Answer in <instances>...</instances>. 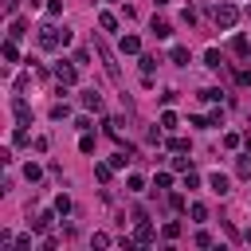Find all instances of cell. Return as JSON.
I'll list each match as a JSON object with an SVG mask.
<instances>
[{"label":"cell","instance_id":"7402d4cb","mask_svg":"<svg viewBox=\"0 0 251 251\" xmlns=\"http://www.w3.org/2000/svg\"><path fill=\"white\" fill-rule=\"evenodd\" d=\"M51 118H55V122H59V118H71V110H67V102H55V106H51Z\"/></svg>","mask_w":251,"mask_h":251},{"label":"cell","instance_id":"d4e9b609","mask_svg":"<svg viewBox=\"0 0 251 251\" xmlns=\"http://www.w3.org/2000/svg\"><path fill=\"white\" fill-rule=\"evenodd\" d=\"M153 67H157V55H141V71L153 75Z\"/></svg>","mask_w":251,"mask_h":251},{"label":"cell","instance_id":"d590c367","mask_svg":"<svg viewBox=\"0 0 251 251\" xmlns=\"http://www.w3.org/2000/svg\"><path fill=\"white\" fill-rule=\"evenodd\" d=\"M184 188H200V176H196V173H192V169H188V173H184Z\"/></svg>","mask_w":251,"mask_h":251},{"label":"cell","instance_id":"30bf717a","mask_svg":"<svg viewBox=\"0 0 251 251\" xmlns=\"http://www.w3.org/2000/svg\"><path fill=\"white\" fill-rule=\"evenodd\" d=\"M231 51H235L239 59H247V55H251V43H247V35H235V39H231Z\"/></svg>","mask_w":251,"mask_h":251},{"label":"cell","instance_id":"9a60e30c","mask_svg":"<svg viewBox=\"0 0 251 251\" xmlns=\"http://www.w3.org/2000/svg\"><path fill=\"white\" fill-rule=\"evenodd\" d=\"M220 63H224V55H220L216 47H208V51H204V67H212V71H216Z\"/></svg>","mask_w":251,"mask_h":251},{"label":"cell","instance_id":"8d00e7d4","mask_svg":"<svg viewBox=\"0 0 251 251\" xmlns=\"http://www.w3.org/2000/svg\"><path fill=\"white\" fill-rule=\"evenodd\" d=\"M196 247H212V235L208 231H196Z\"/></svg>","mask_w":251,"mask_h":251},{"label":"cell","instance_id":"cb8c5ba5","mask_svg":"<svg viewBox=\"0 0 251 251\" xmlns=\"http://www.w3.org/2000/svg\"><path fill=\"white\" fill-rule=\"evenodd\" d=\"M188 212H192V220H196V224H204V220H208V208H204V204H192Z\"/></svg>","mask_w":251,"mask_h":251},{"label":"cell","instance_id":"603a6c76","mask_svg":"<svg viewBox=\"0 0 251 251\" xmlns=\"http://www.w3.org/2000/svg\"><path fill=\"white\" fill-rule=\"evenodd\" d=\"M161 129H176V114H173V110L161 114Z\"/></svg>","mask_w":251,"mask_h":251},{"label":"cell","instance_id":"f546056e","mask_svg":"<svg viewBox=\"0 0 251 251\" xmlns=\"http://www.w3.org/2000/svg\"><path fill=\"white\" fill-rule=\"evenodd\" d=\"M169 208H173V212H184V196L173 192V196H169Z\"/></svg>","mask_w":251,"mask_h":251},{"label":"cell","instance_id":"3957f363","mask_svg":"<svg viewBox=\"0 0 251 251\" xmlns=\"http://www.w3.org/2000/svg\"><path fill=\"white\" fill-rule=\"evenodd\" d=\"M133 243H141V247H145V243H153V224L145 220V212H141V208L133 212Z\"/></svg>","mask_w":251,"mask_h":251},{"label":"cell","instance_id":"83f0119b","mask_svg":"<svg viewBox=\"0 0 251 251\" xmlns=\"http://www.w3.org/2000/svg\"><path fill=\"white\" fill-rule=\"evenodd\" d=\"M235 173H239V176H251V161L239 157V161H235Z\"/></svg>","mask_w":251,"mask_h":251},{"label":"cell","instance_id":"8fae6325","mask_svg":"<svg viewBox=\"0 0 251 251\" xmlns=\"http://www.w3.org/2000/svg\"><path fill=\"white\" fill-rule=\"evenodd\" d=\"M98 27H102V31H114V27H118V16H114V12H98Z\"/></svg>","mask_w":251,"mask_h":251},{"label":"cell","instance_id":"52a82bcc","mask_svg":"<svg viewBox=\"0 0 251 251\" xmlns=\"http://www.w3.org/2000/svg\"><path fill=\"white\" fill-rule=\"evenodd\" d=\"M82 106L94 110V114H102V94H98V90H86V94H82Z\"/></svg>","mask_w":251,"mask_h":251},{"label":"cell","instance_id":"1f68e13d","mask_svg":"<svg viewBox=\"0 0 251 251\" xmlns=\"http://www.w3.org/2000/svg\"><path fill=\"white\" fill-rule=\"evenodd\" d=\"M176 235H180V224L169 220V224H165V239H176Z\"/></svg>","mask_w":251,"mask_h":251},{"label":"cell","instance_id":"e575fe53","mask_svg":"<svg viewBox=\"0 0 251 251\" xmlns=\"http://www.w3.org/2000/svg\"><path fill=\"white\" fill-rule=\"evenodd\" d=\"M24 176H27V180H39V176H43V169H39V165H27V169H24Z\"/></svg>","mask_w":251,"mask_h":251},{"label":"cell","instance_id":"d6986e66","mask_svg":"<svg viewBox=\"0 0 251 251\" xmlns=\"http://www.w3.org/2000/svg\"><path fill=\"white\" fill-rule=\"evenodd\" d=\"M27 31V20H12V31H8V39H20Z\"/></svg>","mask_w":251,"mask_h":251},{"label":"cell","instance_id":"484cf974","mask_svg":"<svg viewBox=\"0 0 251 251\" xmlns=\"http://www.w3.org/2000/svg\"><path fill=\"white\" fill-rule=\"evenodd\" d=\"M224 145H227V149H239L243 137H239V133H224Z\"/></svg>","mask_w":251,"mask_h":251},{"label":"cell","instance_id":"b9f144b4","mask_svg":"<svg viewBox=\"0 0 251 251\" xmlns=\"http://www.w3.org/2000/svg\"><path fill=\"white\" fill-rule=\"evenodd\" d=\"M35 4H39V0H31V8H35Z\"/></svg>","mask_w":251,"mask_h":251},{"label":"cell","instance_id":"4fadbf2b","mask_svg":"<svg viewBox=\"0 0 251 251\" xmlns=\"http://www.w3.org/2000/svg\"><path fill=\"white\" fill-rule=\"evenodd\" d=\"M0 55H4V63H16V59H20V51H16V39H8V43L0 47Z\"/></svg>","mask_w":251,"mask_h":251},{"label":"cell","instance_id":"60d3db41","mask_svg":"<svg viewBox=\"0 0 251 251\" xmlns=\"http://www.w3.org/2000/svg\"><path fill=\"white\" fill-rule=\"evenodd\" d=\"M243 145H247V149H251V133H247V137H243Z\"/></svg>","mask_w":251,"mask_h":251},{"label":"cell","instance_id":"f1b7e54d","mask_svg":"<svg viewBox=\"0 0 251 251\" xmlns=\"http://www.w3.org/2000/svg\"><path fill=\"white\" fill-rule=\"evenodd\" d=\"M169 184H173L169 173H157V176H153V188H169Z\"/></svg>","mask_w":251,"mask_h":251},{"label":"cell","instance_id":"e0dca14e","mask_svg":"<svg viewBox=\"0 0 251 251\" xmlns=\"http://www.w3.org/2000/svg\"><path fill=\"white\" fill-rule=\"evenodd\" d=\"M129 153H133V149L126 145L122 153H114V157H110V165H114V169H126V161H129Z\"/></svg>","mask_w":251,"mask_h":251},{"label":"cell","instance_id":"7bdbcfd3","mask_svg":"<svg viewBox=\"0 0 251 251\" xmlns=\"http://www.w3.org/2000/svg\"><path fill=\"white\" fill-rule=\"evenodd\" d=\"M247 20H251V8H247Z\"/></svg>","mask_w":251,"mask_h":251},{"label":"cell","instance_id":"ba28073f","mask_svg":"<svg viewBox=\"0 0 251 251\" xmlns=\"http://www.w3.org/2000/svg\"><path fill=\"white\" fill-rule=\"evenodd\" d=\"M51 220H55V212H35V220H31V231H47V227H51Z\"/></svg>","mask_w":251,"mask_h":251},{"label":"cell","instance_id":"277c9868","mask_svg":"<svg viewBox=\"0 0 251 251\" xmlns=\"http://www.w3.org/2000/svg\"><path fill=\"white\" fill-rule=\"evenodd\" d=\"M94 51H98V59H102V67H106V75H110V78L118 82L122 75H118V63H114V55H110V47L102 43V35H94Z\"/></svg>","mask_w":251,"mask_h":251},{"label":"cell","instance_id":"5bb4252c","mask_svg":"<svg viewBox=\"0 0 251 251\" xmlns=\"http://www.w3.org/2000/svg\"><path fill=\"white\" fill-rule=\"evenodd\" d=\"M169 59H173V63H180V67H188V47H180V43H176V47L169 51Z\"/></svg>","mask_w":251,"mask_h":251},{"label":"cell","instance_id":"ab89813d","mask_svg":"<svg viewBox=\"0 0 251 251\" xmlns=\"http://www.w3.org/2000/svg\"><path fill=\"white\" fill-rule=\"evenodd\" d=\"M16 4H20V0H0V8H4V16H16Z\"/></svg>","mask_w":251,"mask_h":251},{"label":"cell","instance_id":"f35d334b","mask_svg":"<svg viewBox=\"0 0 251 251\" xmlns=\"http://www.w3.org/2000/svg\"><path fill=\"white\" fill-rule=\"evenodd\" d=\"M235 82L239 86H251V71H235Z\"/></svg>","mask_w":251,"mask_h":251},{"label":"cell","instance_id":"44dd1931","mask_svg":"<svg viewBox=\"0 0 251 251\" xmlns=\"http://www.w3.org/2000/svg\"><path fill=\"white\" fill-rule=\"evenodd\" d=\"M169 149L173 153H188V137H169Z\"/></svg>","mask_w":251,"mask_h":251},{"label":"cell","instance_id":"8992f818","mask_svg":"<svg viewBox=\"0 0 251 251\" xmlns=\"http://www.w3.org/2000/svg\"><path fill=\"white\" fill-rule=\"evenodd\" d=\"M208 188H212L216 196H227V192H231V184H227L224 173H212V176H208Z\"/></svg>","mask_w":251,"mask_h":251},{"label":"cell","instance_id":"5b68a950","mask_svg":"<svg viewBox=\"0 0 251 251\" xmlns=\"http://www.w3.org/2000/svg\"><path fill=\"white\" fill-rule=\"evenodd\" d=\"M51 75H55V82H59V86H75V78H78L75 63H67V59H63V63H55V71H51Z\"/></svg>","mask_w":251,"mask_h":251},{"label":"cell","instance_id":"6da1fadb","mask_svg":"<svg viewBox=\"0 0 251 251\" xmlns=\"http://www.w3.org/2000/svg\"><path fill=\"white\" fill-rule=\"evenodd\" d=\"M35 39H39V47H43V51H55V47L71 43V31H59L55 24H43V27L35 31Z\"/></svg>","mask_w":251,"mask_h":251},{"label":"cell","instance_id":"7a4b0ae2","mask_svg":"<svg viewBox=\"0 0 251 251\" xmlns=\"http://www.w3.org/2000/svg\"><path fill=\"white\" fill-rule=\"evenodd\" d=\"M212 20H216V27L231 31V27H235V20H239V8L224 0V4H216V8H212Z\"/></svg>","mask_w":251,"mask_h":251},{"label":"cell","instance_id":"74e56055","mask_svg":"<svg viewBox=\"0 0 251 251\" xmlns=\"http://www.w3.org/2000/svg\"><path fill=\"white\" fill-rule=\"evenodd\" d=\"M94 247H110V235L106 231H94Z\"/></svg>","mask_w":251,"mask_h":251},{"label":"cell","instance_id":"9c48e42d","mask_svg":"<svg viewBox=\"0 0 251 251\" xmlns=\"http://www.w3.org/2000/svg\"><path fill=\"white\" fill-rule=\"evenodd\" d=\"M153 35H157V39H169V35H173V24H169V20H157V16H153Z\"/></svg>","mask_w":251,"mask_h":251},{"label":"cell","instance_id":"ac0fdd59","mask_svg":"<svg viewBox=\"0 0 251 251\" xmlns=\"http://www.w3.org/2000/svg\"><path fill=\"white\" fill-rule=\"evenodd\" d=\"M94 176H98V180L106 184V180L114 176V165H110V161H106V165H94Z\"/></svg>","mask_w":251,"mask_h":251},{"label":"cell","instance_id":"4316f807","mask_svg":"<svg viewBox=\"0 0 251 251\" xmlns=\"http://www.w3.org/2000/svg\"><path fill=\"white\" fill-rule=\"evenodd\" d=\"M173 169H176V173H188L192 161H188V157H173Z\"/></svg>","mask_w":251,"mask_h":251},{"label":"cell","instance_id":"ffe728a7","mask_svg":"<svg viewBox=\"0 0 251 251\" xmlns=\"http://www.w3.org/2000/svg\"><path fill=\"white\" fill-rule=\"evenodd\" d=\"M12 141H16V145H27V141H31V133H27V129H24V122H20V126H16V133H12Z\"/></svg>","mask_w":251,"mask_h":251},{"label":"cell","instance_id":"7c38bea8","mask_svg":"<svg viewBox=\"0 0 251 251\" xmlns=\"http://www.w3.org/2000/svg\"><path fill=\"white\" fill-rule=\"evenodd\" d=\"M122 51H126V55H137V51H141V39H137V35H122Z\"/></svg>","mask_w":251,"mask_h":251},{"label":"cell","instance_id":"836d02e7","mask_svg":"<svg viewBox=\"0 0 251 251\" xmlns=\"http://www.w3.org/2000/svg\"><path fill=\"white\" fill-rule=\"evenodd\" d=\"M78 149H82V153H94V137H90V133H82V141H78Z\"/></svg>","mask_w":251,"mask_h":251},{"label":"cell","instance_id":"d6a6232c","mask_svg":"<svg viewBox=\"0 0 251 251\" xmlns=\"http://www.w3.org/2000/svg\"><path fill=\"white\" fill-rule=\"evenodd\" d=\"M47 16H63V0H47Z\"/></svg>","mask_w":251,"mask_h":251},{"label":"cell","instance_id":"4dcf8cb0","mask_svg":"<svg viewBox=\"0 0 251 251\" xmlns=\"http://www.w3.org/2000/svg\"><path fill=\"white\" fill-rule=\"evenodd\" d=\"M55 212L67 216V212H71V200H67V196H55Z\"/></svg>","mask_w":251,"mask_h":251},{"label":"cell","instance_id":"2e32d148","mask_svg":"<svg viewBox=\"0 0 251 251\" xmlns=\"http://www.w3.org/2000/svg\"><path fill=\"white\" fill-rule=\"evenodd\" d=\"M12 110H16V118H20V122H27V118H31V106H27L24 98H16V102H12Z\"/></svg>","mask_w":251,"mask_h":251}]
</instances>
